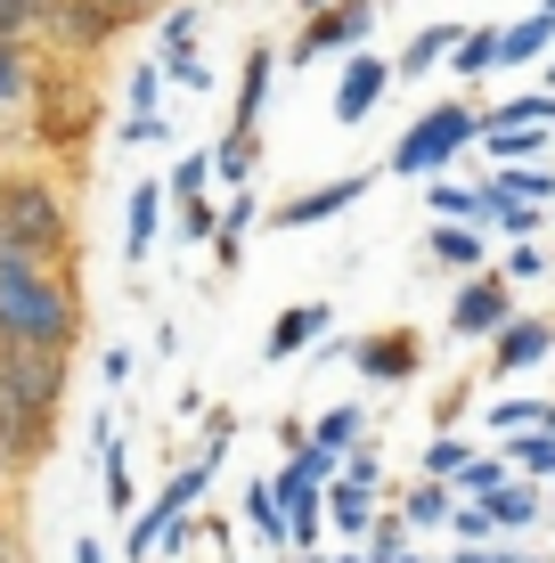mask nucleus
I'll return each mask as SVG.
<instances>
[{"instance_id": "nucleus-56", "label": "nucleus", "mask_w": 555, "mask_h": 563, "mask_svg": "<svg viewBox=\"0 0 555 563\" xmlns=\"http://www.w3.org/2000/svg\"><path fill=\"white\" fill-rule=\"evenodd\" d=\"M523 563H555V555H523Z\"/></svg>"}, {"instance_id": "nucleus-14", "label": "nucleus", "mask_w": 555, "mask_h": 563, "mask_svg": "<svg viewBox=\"0 0 555 563\" xmlns=\"http://www.w3.org/2000/svg\"><path fill=\"white\" fill-rule=\"evenodd\" d=\"M156 229H164V180H140V188L123 197V262H131V269L156 254Z\"/></svg>"}, {"instance_id": "nucleus-43", "label": "nucleus", "mask_w": 555, "mask_h": 563, "mask_svg": "<svg viewBox=\"0 0 555 563\" xmlns=\"http://www.w3.org/2000/svg\"><path fill=\"white\" fill-rule=\"evenodd\" d=\"M540 417H547V400H499V409H490L499 433H540Z\"/></svg>"}, {"instance_id": "nucleus-49", "label": "nucleus", "mask_w": 555, "mask_h": 563, "mask_svg": "<svg viewBox=\"0 0 555 563\" xmlns=\"http://www.w3.org/2000/svg\"><path fill=\"white\" fill-rule=\"evenodd\" d=\"M74 563H107V539H99V531H82V539H74Z\"/></svg>"}, {"instance_id": "nucleus-25", "label": "nucleus", "mask_w": 555, "mask_h": 563, "mask_svg": "<svg viewBox=\"0 0 555 563\" xmlns=\"http://www.w3.org/2000/svg\"><path fill=\"white\" fill-rule=\"evenodd\" d=\"M197 25H204V9H197V0H171V9L156 16V42H164L156 66H180V57H197Z\"/></svg>"}, {"instance_id": "nucleus-47", "label": "nucleus", "mask_w": 555, "mask_h": 563, "mask_svg": "<svg viewBox=\"0 0 555 563\" xmlns=\"http://www.w3.org/2000/svg\"><path fill=\"white\" fill-rule=\"evenodd\" d=\"M99 376L107 384H131V352H123V343H107V352H99Z\"/></svg>"}, {"instance_id": "nucleus-9", "label": "nucleus", "mask_w": 555, "mask_h": 563, "mask_svg": "<svg viewBox=\"0 0 555 563\" xmlns=\"http://www.w3.org/2000/svg\"><path fill=\"white\" fill-rule=\"evenodd\" d=\"M385 90H392V57L352 49V57H343V74H335V123H343V131H352V123H368Z\"/></svg>"}, {"instance_id": "nucleus-13", "label": "nucleus", "mask_w": 555, "mask_h": 563, "mask_svg": "<svg viewBox=\"0 0 555 563\" xmlns=\"http://www.w3.org/2000/svg\"><path fill=\"white\" fill-rule=\"evenodd\" d=\"M270 82H278V49H270V42H254V49H245V66H237V107H229V131H254V140H262V107H270Z\"/></svg>"}, {"instance_id": "nucleus-55", "label": "nucleus", "mask_w": 555, "mask_h": 563, "mask_svg": "<svg viewBox=\"0 0 555 563\" xmlns=\"http://www.w3.org/2000/svg\"><path fill=\"white\" fill-rule=\"evenodd\" d=\"M540 74H547V90H555V49H547V66H540Z\"/></svg>"}, {"instance_id": "nucleus-28", "label": "nucleus", "mask_w": 555, "mask_h": 563, "mask_svg": "<svg viewBox=\"0 0 555 563\" xmlns=\"http://www.w3.org/2000/svg\"><path fill=\"white\" fill-rule=\"evenodd\" d=\"M359 441H368V409H359V400H343V409H328L311 424V450H328V457L359 450Z\"/></svg>"}, {"instance_id": "nucleus-30", "label": "nucleus", "mask_w": 555, "mask_h": 563, "mask_svg": "<svg viewBox=\"0 0 555 563\" xmlns=\"http://www.w3.org/2000/svg\"><path fill=\"white\" fill-rule=\"evenodd\" d=\"M474 147H482L490 164L507 172V164H540V155H547V131H482Z\"/></svg>"}, {"instance_id": "nucleus-27", "label": "nucleus", "mask_w": 555, "mask_h": 563, "mask_svg": "<svg viewBox=\"0 0 555 563\" xmlns=\"http://www.w3.org/2000/svg\"><path fill=\"white\" fill-rule=\"evenodd\" d=\"M507 474L514 482H555V433H507Z\"/></svg>"}, {"instance_id": "nucleus-41", "label": "nucleus", "mask_w": 555, "mask_h": 563, "mask_svg": "<svg viewBox=\"0 0 555 563\" xmlns=\"http://www.w3.org/2000/svg\"><path fill=\"white\" fill-rule=\"evenodd\" d=\"M90 9H99L114 33H131V25H147V16H164V0H90Z\"/></svg>"}, {"instance_id": "nucleus-20", "label": "nucleus", "mask_w": 555, "mask_h": 563, "mask_svg": "<svg viewBox=\"0 0 555 563\" xmlns=\"http://www.w3.org/2000/svg\"><path fill=\"white\" fill-rule=\"evenodd\" d=\"M555 49V16H514V25H499V66H547Z\"/></svg>"}, {"instance_id": "nucleus-24", "label": "nucleus", "mask_w": 555, "mask_h": 563, "mask_svg": "<svg viewBox=\"0 0 555 563\" xmlns=\"http://www.w3.org/2000/svg\"><path fill=\"white\" fill-rule=\"evenodd\" d=\"M449 49H457V25H425L409 49L392 57V82H417V74H433V66H449Z\"/></svg>"}, {"instance_id": "nucleus-53", "label": "nucleus", "mask_w": 555, "mask_h": 563, "mask_svg": "<svg viewBox=\"0 0 555 563\" xmlns=\"http://www.w3.org/2000/svg\"><path fill=\"white\" fill-rule=\"evenodd\" d=\"M295 563H335V555H328V548H319V555H295Z\"/></svg>"}, {"instance_id": "nucleus-57", "label": "nucleus", "mask_w": 555, "mask_h": 563, "mask_svg": "<svg viewBox=\"0 0 555 563\" xmlns=\"http://www.w3.org/2000/svg\"><path fill=\"white\" fill-rule=\"evenodd\" d=\"M547 221H555V197H547Z\"/></svg>"}, {"instance_id": "nucleus-52", "label": "nucleus", "mask_w": 555, "mask_h": 563, "mask_svg": "<svg viewBox=\"0 0 555 563\" xmlns=\"http://www.w3.org/2000/svg\"><path fill=\"white\" fill-rule=\"evenodd\" d=\"M319 9H328V0H295V16H302V25H311V16H319Z\"/></svg>"}, {"instance_id": "nucleus-10", "label": "nucleus", "mask_w": 555, "mask_h": 563, "mask_svg": "<svg viewBox=\"0 0 555 563\" xmlns=\"http://www.w3.org/2000/svg\"><path fill=\"white\" fill-rule=\"evenodd\" d=\"M328 327H335V302H319V295H311V302H286L278 319H270V335H262V360H270V367L302 360L319 335H328Z\"/></svg>"}, {"instance_id": "nucleus-6", "label": "nucleus", "mask_w": 555, "mask_h": 563, "mask_svg": "<svg viewBox=\"0 0 555 563\" xmlns=\"http://www.w3.org/2000/svg\"><path fill=\"white\" fill-rule=\"evenodd\" d=\"M507 319H514V286L499 278V269L466 278V286H457V302H449V335H457V343H490Z\"/></svg>"}, {"instance_id": "nucleus-1", "label": "nucleus", "mask_w": 555, "mask_h": 563, "mask_svg": "<svg viewBox=\"0 0 555 563\" xmlns=\"http://www.w3.org/2000/svg\"><path fill=\"white\" fill-rule=\"evenodd\" d=\"M82 269L74 262H33V254H0V352H42L74 360L82 352Z\"/></svg>"}, {"instance_id": "nucleus-32", "label": "nucleus", "mask_w": 555, "mask_h": 563, "mask_svg": "<svg viewBox=\"0 0 555 563\" xmlns=\"http://www.w3.org/2000/svg\"><path fill=\"white\" fill-rule=\"evenodd\" d=\"M204 188H213V155H204V147H188V155H180V164H171V180H164V197H171V205H197V197H204Z\"/></svg>"}, {"instance_id": "nucleus-36", "label": "nucleus", "mask_w": 555, "mask_h": 563, "mask_svg": "<svg viewBox=\"0 0 555 563\" xmlns=\"http://www.w3.org/2000/svg\"><path fill=\"white\" fill-rule=\"evenodd\" d=\"M409 555V531H400V515H376L368 539H359V563H400Z\"/></svg>"}, {"instance_id": "nucleus-54", "label": "nucleus", "mask_w": 555, "mask_h": 563, "mask_svg": "<svg viewBox=\"0 0 555 563\" xmlns=\"http://www.w3.org/2000/svg\"><path fill=\"white\" fill-rule=\"evenodd\" d=\"M400 563H442V555H417V548H409V555H400Z\"/></svg>"}, {"instance_id": "nucleus-34", "label": "nucleus", "mask_w": 555, "mask_h": 563, "mask_svg": "<svg viewBox=\"0 0 555 563\" xmlns=\"http://www.w3.org/2000/svg\"><path fill=\"white\" fill-rule=\"evenodd\" d=\"M229 441H237V409H204V433H197V450H188V457H197V465H213V474H221Z\"/></svg>"}, {"instance_id": "nucleus-2", "label": "nucleus", "mask_w": 555, "mask_h": 563, "mask_svg": "<svg viewBox=\"0 0 555 563\" xmlns=\"http://www.w3.org/2000/svg\"><path fill=\"white\" fill-rule=\"evenodd\" d=\"M74 188L49 164H0V254H33V262H74Z\"/></svg>"}, {"instance_id": "nucleus-39", "label": "nucleus", "mask_w": 555, "mask_h": 563, "mask_svg": "<svg viewBox=\"0 0 555 563\" xmlns=\"http://www.w3.org/2000/svg\"><path fill=\"white\" fill-rule=\"evenodd\" d=\"M499 278H507V286H540V278H547V254H540V238H523V245H507V262H499Z\"/></svg>"}, {"instance_id": "nucleus-5", "label": "nucleus", "mask_w": 555, "mask_h": 563, "mask_svg": "<svg viewBox=\"0 0 555 563\" xmlns=\"http://www.w3.org/2000/svg\"><path fill=\"white\" fill-rule=\"evenodd\" d=\"M270 498H278V531L295 555H319L328 548V507H319V482H302L295 465H278L270 474Z\"/></svg>"}, {"instance_id": "nucleus-17", "label": "nucleus", "mask_w": 555, "mask_h": 563, "mask_svg": "<svg viewBox=\"0 0 555 563\" xmlns=\"http://www.w3.org/2000/svg\"><path fill=\"white\" fill-rule=\"evenodd\" d=\"M204 490H213V465H197V457H180V474H164V490H156V507H147V515H156V531H164V522H188V515H197V507H204Z\"/></svg>"}, {"instance_id": "nucleus-23", "label": "nucleus", "mask_w": 555, "mask_h": 563, "mask_svg": "<svg viewBox=\"0 0 555 563\" xmlns=\"http://www.w3.org/2000/svg\"><path fill=\"white\" fill-rule=\"evenodd\" d=\"M425 205H433V221H449V229H482V188H466V180H449V172H442V180H425Z\"/></svg>"}, {"instance_id": "nucleus-50", "label": "nucleus", "mask_w": 555, "mask_h": 563, "mask_svg": "<svg viewBox=\"0 0 555 563\" xmlns=\"http://www.w3.org/2000/svg\"><path fill=\"white\" fill-rule=\"evenodd\" d=\"M0 563H16V522H9V507H0Z\"/></svg>"}, {"instance_id": "nucleus-59", "label": "nucleus", "mask_w": 555, "mask_h": 563, "mask_svg": "<svg viewBox=\"0 0 555 563\" xmlns=\"http://www.w3.org/2000/svg\"><path fill=\"white\" fill-rule=\"evenodd\" d=\"M547 515H555V498H547Z\"/></svg>"}, {"instance_id": "nucleus-4", "label": "nucleus", "mask_w": 555, "mask_h": 563, "mask_svg": "<svg viewBox=\"0 0 555 563\" xmlns=\"http://www.w3.org/2000/svg\"><path fill=\"white\" fill-rule=\"evenodd\" d=\"M376 16H385V0H328L311 25H295V42L278 49V66H319V57H352V49H368Z\"/></svg>"}, {"instance_id": "nucleus-31", "label": "nucleus", "mask_w": 555, "mask_h": 563, "mask_svg": "<svg viewBox=\"0 0 555 563\" xmlns=\"http://www.w3.org/2000/svg\"><path fill=\"white\" fill-rule=\"evenodd\" d=\"M466 441H457V433H433L425 441V457H417V482H457V474H466Z\"/></svg>"}, {"instance_id": "nucleus-44", "label": "nucleus", "mask_w": 555, "mask_h": 563, "mask_svg": "<svg viewBox=\"0 0 555 563\" xmlns=\"http://www.w3.org/2000/svg\"><path fill=\"white\" fill-rule=\"evenodd\" d=\"M114 140H123V147H164L171 123H164V114H123V131H114Z\"/></svg>"}, {"instance_id": "nucleus-19", "label": "nucleus", "mask_w": 555, "mask_h": 563, "mask_svg": "<svg viewBox=\"0 0 555 563\" xmlns=\"http://www.w3.org/2000/svg\"><path fill=\"white\" fill-rule=\"evenodd\" d=\"M547 197H555V172H540V164H507V172H490V180H482V205H531V212H547Z\"/></svg>"}, {"instance_id": "nucleus-37", "label": "nucleus", "mask_w": 555, "mask_h": 563, "mask_svg": "<svg viewBox=\"0 0 555 563\" xmlns=\"http://www.w3.org/2000/svg\"><path fill=\"white\" fill-rule=\"evenodd\" d=\"M245 522H254V539L286 548V531H278V498H270V474H262V482H245Z\"/></svg>"}, {"instance_id": "nucleus-16", "label": "nucleus", "mask_w": 555, "mask_h": 563, "mask_svg": "<svg viewBox=\"0 0 555 563\" xmlns=\"http://www.w3.org/2000/svg\"><path fill=\"white\" fill-rule=\"evenodd\" d=\"M319 507H328V531H335V539H368V522H376V482L335 474L328 490H319Z\"/></svg>"}, {"instance_id": "nucleus-38", "label": "nucleus", "mask_w": 555, "mask_h": 563, "mask_svg": "<svg viewBox=\"0 0 555 563\" xmlns=\"http://www.w3.org/2000/svg\"><path fill=\"white\" fill-rule=\"evenodd\" d=\"M49 0H0V42H42Z\"/></svg>"}, {"instance_id": "nucleus-42", "label": "nucleus", "mask_w": 555, "mask_h": 563, "mask_svg": "<svg viewBox=\"0 0 555 563\" xmlns=\"http://www.w3.org/2000/svg\"><path fill=\"white\" fill-rule=\"evenodd\" d=\"M449 539H457V548H490L499 531H490V515H482V507H466V498H457V515H449Z\"/></svg>"}, {"instance_id": "nucleus-12", "label": "nucleus", "mask_w": 555, "mask_h": 563, "mask_svg": "<svg viewBox=\"0 0 555 563\" xmlns=\"http://www.w3.org/2000/svg\"><path fill=\"white\" fill-rule=\"evenodd\" d=\"M540 360H555V327L514 310L499 335H490V376H523V367H540Z\"/></svg>"}, {"instance_id": "nucleus-51", "label": "nucleus", "mask_w": 555, "mask_h": 563, "mask_svg": "<svg viewBox=\"0 0 555 563\" xmlns=\"http://www.w3.org/2000/svg\"><path fill=\"white\" fill-rule=\"evenodd\" d=\"M9 490H16V465H9V457H0V507H9Z\"/></svg>"}, {"instance_id": "nucleus-11", "label": "nucleus", "mask_w": 555, "mask_h": 563, "mask_svg": "<svg viewBox=\"0 0 555 563\" xmlns=\"http://www.w3.org/2000/svg\"><path fill=\"white\" fill-rule=\"evenodd\" d=\"M42 82H49V57L33 49V42H0V123H16L33 99H42ZM9 140V131H0Z\"/></svg>"}, {"instance_id": "nucleus-3", "label": "nucleus", "mask_w": 555, "mask_h": 563, "mask_svg": "<svg viewBox=\"0 0 555 563\" xmlns=\"http://www.w3.org/2000/svg\"><path fill=\"white\" fill-rule=\"evenodd\" d=\"M474 140H482V107H466V99H442V107H425L409 131L392 140L385 155V172H400V180H442V172L466 155Z\"/></svg>"}, {"instance_id": "nucleus-46", "label": "nucleus", "mask_w": 555, "mask_h": 563, "mask_svg": "<svg viewBox=\"0 0 555 563\" xmlns=\"http://www.w3.org/2000/svg\"><path fill=\"white\" fill-rule=\"evenodd\" d=\"M164 82H180V90H213V66H204V57H180V66H164Z\"/></svg>"}, {"instance_id": "nucleus-48", "label": "nucleus", "mask_w": 555, "mask_h": 563, "mask_svg": "<svg viewBox=\"0 0 555 563\" xmlns=\"http://www.w3.org/2000/svg\"><path fill=\"white\" fill-rule=\"evenodd\" d=\"M302 441H311V424H302V417H278V450H286V457H295V450H302Z\"/></svg>"}, {"instance_id": "nucleus-15", "label": "nucleus", "mask_w": 555, "mask_h": 563, "mask_svg": "<svg viewBox=\"0 0 555 563\" xmlns=\"http://www.w3.org/2000/svg\"><path fill=\"white\" fill-rule=\"evenodd\" d=\"M425 262H433V269H457V278H482V269H490V238H482V229L433 221V229H425Z\"/></svg>"}, {"instance_id": "nucleus-58", "label": "nucleus", "mask_w": 555, "mask_h": 563, "mask_svg": "<svg viewBox=\"0 0 555 563\" xmlns=\"http://www.w3.org/2000/svg\"><path fill=\"white\" fill-rule=\"evenodd\" d=\"M547 16H555V0H547Z\"/></svg>"}, {"instance_id": "nucleus-33", "label": "nucleus", "mask_w": 555, "mask_h": 563, "mask_svg": "<svg viewBox=\"0 0 555 563\" xmlns=\"http://www.w3.org/2000/svg\"><path fill=\"white\" fill-rule=\"evenodd\" d=\"M507 482H514V474H507V457H466V474H457L449 490L466 498V507H482V498H490V490H507Z\"/></svg>"}, {"instance_id": "nucleus-40", "label": "nucleus", "mask_w": 555, "mask_h": 563, "mask_svg": "<svg viewBox=\"0 0 555 563\" xmlns=\"http://www.w3.org/2000/svg\"><path fill=\"white\" fill-rule=\"evenodd\" d=\"M171 212H180V238H188V245H213V229H221V205H213V197L171 205Z\"/></svg>"}, {"instance_id": "nucleus-26", "label": "nucleus", "mask_w": 555, "mask_h": 563, "mask_svg": "<svg viewBox=\"0 0 555 563\" xmlns=\"http://www.w3.org/2000/svg\"><path fill=\"white\" fill-rule=\"evenodd\" d=\"M555 123V90H523V99H499L482 114V131H547Z\"/></svg>"}, {"instance_id": "nucleus-18", "label": "nucleus", "mask_w": 555, "mask_h": 563, "mask_svg": "<svg viewBox=\"0 0 555 563\" xmlns=\"http://www.w3.org/2000/svg\"><path fill=\"white\" fill-rule=\"evenodd\" d=\"M482 515H490V531H531V522H547V490L540 482H507V490H490L482 498Z\"/></svg>"}, {"instance_id": "nucleus-45", "label": "nucleus", "mask_w": 555, "mask_h": 563, "mask_svg": "<svg viewBox=\"0 0 555 563\" xmlns=\"http://www.w3.org/2000/svg\"><path fill=\"white\" fill-rule=\"evenodd\" d=\"M123 555H131V563H147V555H156V515H131V531H123Z\"/></svg>"}, {"instance_id": "nucleus-7", "label": "nucleus", "mask_w": 555, "mask_h": 563, "mask_svg": "<svg viewBox=\"0 0 555 563\" xmlns=\"http://www.w3.org/2000/svg\"><path fill=\"white\" fill-rule=\"evenodd\" d=\"M368 188H376V172H335V180H319V188H302V197H286V205L270 212V229H319V221H335V212H352Z\"/></svg>"}, {"instance_id": "nucleus-35", "label": "nucleus", "mask_w": 555, "mask_h": 563, "mask_svg": "<svg viewBox=\"0 0 555 563\" xmlns=\"http://www.w3.org/2000/svg\"><path fill=\"white\" fill-rule=\"evenodd\" d=\"M123 114H164V66H131L123 74Z\"/></svg>"}, {"instance_id": "nucleus-29", "label": "nucleus", "mask_w": 555, "mask_h": 563, "mask_svg": "<svg viewBox=\"0 0 555 563\" xmlns=\"http://www.w3.org/2000/svg\"><path fill=\"white\" fill-rule=\"evenodd\" d=\"M449 74H457V82H482V74H499V25H474V33H457Z\"/></svg>"}, {"instance_id": "nucleus-8", "label": "nucleus", "mask_w": 555, "mask_h": 563, "mask_svg": "<svg viewBox=\"0 0 555 563\" xmlns=\"http://www.w3.org/2000/svg\"><path fill=\"white\" fill-rule=\"evenodd\" d=\"M352 367H359V384H409L417 367H425V343H417L409 327H376V335L352 343Z\"/></svg>"}, {"instance_id": "nucleus-22", "label": "nucleus", "mask_w": 555, "mask_h": 563, "mask_svg": "<svg viewBox=\"0 0 555 563\" xmlns=\"http://www.w3.org/2000/svg\"><path fill=\"white\" fill-rule=\"evenodd\" d=\"M204 155H213V180H221V188H254V164H262V140H254V131H221Z\"/></svg>"}, {"instance_id": "nucleus-21", "label": "nucleus", "mask_w": 555, "mask_h": 563, "mask_svg": "<svg viewBox=\"0 0 555 563\" xmlns=\"http://www.w3.org/2000/svg\"><path fill=\"white\" fill-rule=\"evenodd\" d=\"M400 531H449V515H457V490L449 482H409V498H400Z\"/></svg>"}]
</instances>
